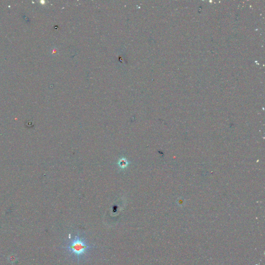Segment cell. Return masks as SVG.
Segmentation results:
<instances>
[{
  "label": "cell",
  "mask_w": 265,
  "mask_h": 265,
  "mask_svg": "<svg viewBox=\"0 0 265 265\" xmlns=\"http://www.w3.org/2000/svg\"><path fill=\"white\" fill-rule=\"evenodd\" d=\"M94 247L93 245H89L85 238L78 234L70 240L65 248L69 253L76 258L79 262L82 258L87 254L89 250Z\"/></svg>",
  "instance_id": "cell-1"
}]
</instances>
